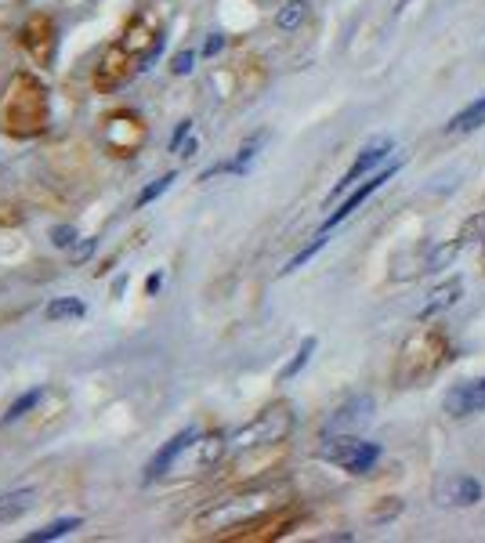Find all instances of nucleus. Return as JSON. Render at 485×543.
Returning a JSON list of instances; mask_svg holds the SVG:
<instances>
[{
  "label": "nucleus",
  "instance_id": "nucleus-16",
  "mask_svg": "<svg viewBox=\"0 0 485 543\" xmlns=\"http://www.w3.org/2000/svg\"><path fill=\"white\" fill-rule=\"evenodd\" d=\"M373 410V402L370 399H352V402H344L341 410L333 413L330 420V431H344V428H352V424H359V420H366Z\"/></svg>",
  "mask_w": 485,
  "mask_h": 543
},
{
  "label": "nucleus",
  "instance_id": "nucleus-23",
  "mask_svg": "<svg viewBox=\"0 0 485 543\" xmlns=\"http://www.w3.org/2000/svg\"><path fill=\"white\" fill-rule=\"evenodd\" d=\"M51 243L62 250H69L73 243H77V232H73V225H58V229H51Z\"/></svg>",
  "mask_w": 485,
  "mask_h": 543
},
{
  "label": "nucleus",
  "instance_id": "nucleus-6",
  "mask_svg": "<svg viewBox=\"0 0 485 543\" xmlns=\"http://www.w3.org/2000/svg\"><path fill=\"white\" fill-rule=\"evenodd\" d=\"M391 153H395V145H391V138H373V142L359 153V160L352 163V171L344 174V181H337V189H333L330 200H337V196H344L348 189H355L362 174H370L373 167H381V163L388 160Z\"/></svg>",
  "mask_w": 485,
  "mask_h": 543
},
{
  "label": "nucleus",
  "instance_id": "nucleus-2",
  "mask_svg": "<svg viewBox=\"0 0 485 543\" xmlns=\"http://www.w3.org/2000/svg\"><path fill=\"white\" fill-rule=\"evenodd\" d=\"M0 124L8 134H19V138L44 131V124H48V91L33 77L19 73L8 84L4 102H0Z\"/></svg>",
  "mask_w": 485,
  "mask_h": 543
},
{
  "label": "nucleus",
  "instance_id": "nucleus-27",
  "mask_svg": "<svg viewBox=\"0 0 485 543\" xmlns=\"http://www.w3.org/2000/svg\"><path fill=\"white\" fill-rule=\"evenodd\" d=\"M221 44H225V40H221V37H210V40H207V55H214V51H218Z\"/></svg>",
  "mask_w": 485,
  "mask_h": 543
},
{
  "label": "nucleus",
  "instance_id": "nucleus-22",
  "mask_svg": "<svg viewBox=\"0 0 485 543\" xmlns=\"http://www.w3.org/2000/svg\"><path fill=\"white\" fill-rule=\"evenodd\" d=\"M312 352H315V337H308V341L301 344V348H297L294 362H290V366L283 370V377H294V373H301V366H305V362L312 359Z\"/></svg>",
  "mask_w": 485,
  "mask_h": 543
},
{
  "label": "nucleus",
  "instance_id": "nucleus-24",
  "mask_svg": "<svg viewBox=\"0 0 485 543\" xmlns=\"http://www.w3.org/2000/svg\"><path fill=\"white\" fill-rule=\"evenodd\" d=\"M171 181H174V174H163L160 181H153V185H149V189H145L142 196H138V207H145V203H149V200H156V196H160V192L167 189Z\"/></svg>",
  "mask_w": 485,
  "mask_h": 543
},
{
  "label": "nucleus",
  "instance_id": "nucleus-4",
  "mask_svg": "<svg viewBox=\"0 0 485 543\" xmlns=\"http://www.w3.org/2000/svg\"><path fill=\"white\" fill-rule=\"evenodd\" d=\"M290 428H294V413H290V406H268V410L257 413L250 424H243V428L236 431V435H229V449H236V453H247V449H261V446H279V442L290 435Z\"/></svg>",
  "mask_w": 485,
  "mask_h": 543
},
{
  "label": "nucleus",
  "instance_id": "nucleus-11",
  "mask_svg": "<svg viewBox=\"0 0 485 543\" xmlns=\"http://www.w3.org/2000/svg\"><path fill=\"white\" fill-rule=\"evenodd\" d=\"M196 439H200V431H196V428L178 431V435H174V439L167 442V446H163L153 460H149V467H145V482H153V478L167 475V471H171L174 460H178L181 453H185V449H189V446H196Z\"/></svg>",
  "mask_w": 485,
  "mask_h": 543
},
{
  "label": "nucleus",
  "instance_id": "nucleus-12",
  "mask_svg": "<svg viewBox=\"0 0 485 543\" xmlns=\"http://www.w3.org/2000/svg\"><path fill=\"white\" fill-rule=\"evenodd\" d=\"M485 410V377L482 381L460 384L446 395V413L449 417H471V413Z\"/></svg>",
  "mask_w": 485,
  "mask_h": 543
},
{
  "label": "nucleus",
  "instance_id": "nucleus-19",
  "mask_svg": "<svg viewBox=\"0 0 485 543\" xmlns=\"http://www.w3.org/2000/svg\"><path fill=\"white\" fill-rule=\"evenodd\" d=\"M80 315H84L80 297H55V301L44 308V319H48V323H58V319H80Z\"/></svg>",
  "mask_w": 485,
  "mask_h": 543
},
{
  "label": "nucleus",
  "instance_id": "nucleus-9",
  "mask_svg": "<svg viewBox=\"0 0 485 543\" xmlns=\"http://www.w3.org/2000/svg\"><path fill=\"white\" fill-rule=\"evenodd\" d=\"M22 44H26L29 58L40 62V66H48L51 58H55V26H51L48 15H33L22 29Z\"/></svg>",
  "mask_w": 485,
  "mask_h": 543
},
{
  "label": "nucleus",
  "instance_id": "nucleus-26",
  "mask_svg": "<svg viewBox=\"0 0 485 543\" xmlns=\"http://www.w3.org/2000/svg\"><path fill=\"white\" fill-rule=\"evenodd\" d=\"M174 73H189L192 69V51H181V55H174Z\"/></svg>",
  "mask_w": 485,
  "mask_h": 543
},
{
  "label": "nucleus",
  "instance_id": "nucleus-17",
  "mask_svg": "<svg viewBox=\"0 0 485 543\" xmlns=\"http://www.w3.org/2000/svg\"><path fill=\"white\" fill-rule=\"evenodd\" d=\"M268 142V131H257L254 138H247V142L239 145V153L232 163H225V174H239V171H247L250 163L257 160V153H261V145Z\"/></svg>",
  "mask_w": 485,
  "mask_h": 543
},
{
  "label": "nucleus",
  "instance_id": "nucleus-5",
  "mask_svg": "<svg viewBox=\"0 0 485 543\" xmlns=\"http://www.w3.org/2000/svg\"><path fill=\"white\" fill-rule=\"evenodd\" d=\"M319 457L330 460V464H337L341 471H348V475H366V471H373L377 460H381V446L337 431V435H330V439L323 442Z\"/></svg>",
  "mask_w": 485,
  "mask_h": 543
},
{
  "label": "nucleus",
  "instance_id": "nucleus-14",
  "mask_svg": "<svg viewBox=\"0 0 485 543\" xmlns=\"http://www.w3.org/2000/svg\"><path fill=\"white\" fill-rule=\"evenodd\" d=\"M33 504H37V489H15V493H4L0 496V525L22 518Z\"/></svg>",
  "mask_w": 485,
  "mask_h": 543
},
{
  "label": "nucleus",
  "instance_id": "nucleus-13",
  "mask_svg": "<svg viewBox=\"0 0 485 543\" xmlns=\"http://www.w3.org/2000/svg\"><path fill=\"white\" fill-rule=\"evenodd\" d=\"M460 294H464V279H449V283H442L435 294H431L428 305L417 312V319H420V323H424V319H435L438 312H446L449 305H457Z\"/></svg>",
  "mask_w": 485,
  "mask_h": 543
},
{
  "label": "nucleus",
  "instance_id": "nucleus-7",
  "mask_svg": "<svg viewBox=\"0 0 485 543\" xmlns=\"http://www.w3.org/2000/svg\"><path fill=\"white\" fill-rule=\"evenodd\" d=\"M395 171H399V160H395V163H388V167H384V171H377V174H370V178L362 181L359 189H355V192H352V196H348V200H344V203H341V207H337V210H333V214H330V218H326V225H323V232H330V229H337V225H341V221H344V218H352L355 210H359V207H362V203L370 200L373 192L381 189L384 181H388V178H391V174H395Z\"/></svg>",
  "mask_w": 485,
  "mask_h": 543
},
{
  "label": "nucleus",
  "instance_id": "nucleus-1",
  "mask_svg": "<svg viewBox=\"0 0 485 543\" xmlns=\"http://www.w3.org/2000/svg\"><path fill=\"white\" fill-rule=\"evenodd\" d=\"M283 489L265 486V489H247V493L225 496L218 504H210L200 518H196V529L203 533H218V529H239V525H250L257 518H265L268 511H276L283 500Z\"/></svg>",
  "mask_w": 485,
  "mask_h": 543
},
{
  "label": "nucleus",
  "instance_id": "nucleus-10",
  "mask_svg": "<svg viewBox=\"0 0 485 543\" xmlns=\"http://www.w3.org/2000/svg\"><path fill=\"white\" fill-rule=\"evenodd\" d=\"M438 504L446 507H475L482 500V482L471 475H453L438 486Z\"/></svg>",
  "mask_w": 485,
  "mask_h": 543
},
{
  "label": "nucleus",
  "instance_id": "nucleus-28",
  "mask_svg": "<svg viewBox=\"0 0 485 543\" xmlns=\"http://www.w3.org/2000/svg\"><path fill=\"white\" fill-rule=\"evenodd\" d=\"M482 268H485V239H482Z\"/></svg>",
  "mask_w": 485,
  "mask_h": 543
},
{
  "label": "nucleus",
  "instance_id": "nucleus-15",
  "mask_svg": "<svg viewBox=\"0 0 485 543\" xmlns=\"http://www.w3.org/2000/svg\"><path fill=\"white\" fill-rule=\"evenodd\" d=\"M482 124H485V98H478V102L467 105L464 113H457L453 120H449L446 134H471V131H478Z\"/></svg>",
  "mask_w": 485,
  "mask_h": 543
},
{
  "label": "nucleus",
  "instance_id": "nucleus-21",
  "mask_svg": "<svg viewBox=\"0 0 485 543\" xmlns=\"http://www.w3.org/2000/svg\"><path fill=\"white\" fill-rule=\"evenodd\" d=\"M40 395H44V391L40 388H33V391H26V395H22L19 402H15V406H11L8 410V417H4V424H11V420H19V417H26L29 410H33V406H37L40 402Z\"/></svg>",
  "mask_w": 485,
  "mask_h": 543
},
{
  "label": "nucleus",
  "instance_id": "nucleus-20",
  "mask_svg": "<svg viewBox=\"0 0 485 543\" xmlns=\"http://www.w3.org/2000/svg\"><path fill=\"white\" fill-rule=\"evenodd\" d=\"M73 529H80V518H58V522H51L48 529H40V533L29 536V543H44V540H58V536L73 533Z\"/></svg>",
  "mask_w": 485,
  "mask_h": 543
},
{
  "label": "nucleus",
  "instance_id": "nucleus-3",
  "mask_svg": "<svg viewBox=\"0 0 485 543\" xmlns=\"http://www.w3.org/2000/svg\"><path fill=\"white\" fill-rule=\"evenodd\" d=\"M446 359H449L446 337L442 334H417V337H409L406 348H402L395 377H399L402 388H413L417 381L431 377V373H435Z\"/></svg>",
  "mask_w": 485,
  "mask_h": 543
},
{
  "label": "nucleus",
  "instance_id": "nucleus-8",
  "mask_svg": "<svg viewBox=\"0 0 485 543\" xmlns=\"http://www.w3.org/2000/svg\"><path fill=\"white\" fill-rule=\"evenodd\" d=\"M134 62H138V58H134L124 44H120V48H109L102 58V66L95 69V87L98 91H113V87H120L134 69H138Z\"/></svg>",
  "mask_w": 485,
  "mask_h": 543
},
{
  "label": "nucleus",
  "instance_id": "nucleus-18",
  "mask_svg": "<svg viewBox=\"0 0 485 543\" xmlns=\"http://www.w3.org/2000/svg\"><path fill=\"white\" fill-rule=\"evenodd\" d=\"M308 11H312L308 0H286L283 8L276 11V26L283 29V33H294V29H301V22L308 19Z\"/></svg>",
  "mask_w": 485,
  "mask_h": 543
},
{
  "label": "nucleus",
  "instance_id": "nucleus-25",
  "mask_svg": "<svg viewBox=\"0 0 485 543\" xmlns=\"http://www.w3.org/2000/svg\"><path fill=\"white\" fill-rule=\"evenodd\" d=\"M91 250H95V239H80V243H73V247H69V261H73V265H80V261H87V254H91Z\"/></svg>",
  "mask_w": 485,
  "mask_h": 543
}]
</instances>
